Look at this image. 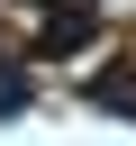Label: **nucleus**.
Masks as SVG:
<instances>
[{"instance_id":"obj_1","label":"nucleus","mask_w":136,"mask_h":146,"mask_svg":"<svg viewBox=\"0 0 136 146\" xmlns=\"http://www.w3.org/2000/svg\"><path fill=\"white\" fill-rule=\"evenodd\" d=\"M100 36V0H45V27H36V55H82Z\"/></svg>"},{"instance_id":"obj_2","label":"nucleus","mask_w":136,"mask_h":146,"mask_svg":"<svg viewBox=\"0 0 136 146\" xmlns=\"http://www.w3.org/2000/svg\"><path fill=\"white\" fill-rule=\"evenodd\" d=\"M82 100H91V110H109V119H136V73H91V82H82Z\"/></svg>"},{"instance_id":"obj_3","label":"nucleus","mask_w":136,"mask_h":146,"mask_svg":"<svg viewBox=\"0 0 136 146\" xmlns=\"http://www.w3.org/2000/svg\"><path fill=\"white\" fill-rule=\"evenodd\" d=\"M27 100H36V82H27V73H18V64H9V55H0V119H18V110H27Z\"/></svg>"},{"instance_id":"obj_4","label":"nucleus","mask_w":136,"mask_h":146,"mask_svg":"<svg viewBox=\"0 0 136 146\" xmlns=\"http://www.w3.org/2000/svg\"><path fill=\"white\" fill-rule=\"evenodd\" d=\"M0 55H9V46H0Z\"/></svg>"}]
</instances>
